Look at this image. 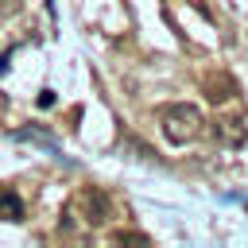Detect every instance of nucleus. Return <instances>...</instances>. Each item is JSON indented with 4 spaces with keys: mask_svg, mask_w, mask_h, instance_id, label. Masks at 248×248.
<instances>
[{
    "mask_svg": "<svg viewBox=\"0 0 248 248\" xmlns=\"http://www.w3.org/2000/svg\"><path fill=\"white\" fill-rule=\"evenodd\" d=\"M0 221H23V202L16 190H0Z\"/></svg>",
    "mask_w": 248,
    "mask_h": 248,
    "instance_id": "39448f33",
    "label": "nucleus"
},
{
    "mask_svg": "<svg viewBox=\"0 0 248 248\" xmlns=\"http://www.w3.org/2000/svg\"><path fill=\"white\" fill-rule=\"evenodd\" d=\"M4 105H8V97H4V93H0V112H4Z\"/></svg>",
    "mask_w": 248,
    "mask_h": 248,
    "instance_id": "9b49d317",
    "label": "nucleus"
},
{
    "mask_svg": "<svg viewBox=\"0 0 248 248\" xmlns=\"http://www.w3.org/2000/svg\"><path fill=\"white\" fill-rule=\"evenodd\" d=\"M112 240H116V244H151V236H147V232H124V229H120V232H112Z\"/></svg>",
    "mask_w": 248,
    "mask_h": 248,
    "instance_id": "0eeeda50",
    "label": "nucleus"
},
{
    "mask_svg": "<svg viewBox=\"0 0 248 248\" xmlns=\"http://www.w3.org/2000/svg\"><path fill=\"white\" fill-rule=\"evenodd\" d=\"M39 105L50 108V105H54V89H43V93H39Z\"/></svg>",
    "mask_w": 248,
    "mask_h": 248,
    "instance_id": "9d476101",
    "label": "nucleus"
},
{
    "mask_svg": "<svg viewBox=\"0 0 248 248\" xmlns=\"http://www.w3.org/2000/svg\"><path fill=\"white\" fill-rule=\"evenodd\" d=\"M240 89H236V81L229 78V74H217V78H205V97L213 101V105H221V101H232Z\"/></svg>",
    "mask_w": 248,
    "mask_h": 248,
    "instance_id": "20e7f679",
    "label": "nucleus"
},
{
    "mask_svg": "<svg viewBox=\"0 0 248 248\" xmlns=\"http://www.w3.org/2000/svg\"><path fill=\"white\" fill-rule=\"evenodd\" d=\"M159 124H163V136L170 143H186L202 132V108L198 105H186V101H174V105H163L159 108Z\"/></svg>",
    "mask_w": 248,
    "mask_h": 248,
    "instance_id": "f257e3e1",
    "label": "nucleus"
},
{
    "mask_svg": "<svg viewBox=\"0 0 248 248\" xmlns=\"http://www.w3.org/2000/svg\"><path fill=\"white\" fill-rule=\"evenodd\" d=\"M213 136H217V143H225V147H240V143L248 140V120H244V116H217Z\"/></svg>",
    "mask_w": 248,
    "mask_h": 248,
    "instance_id": "7ed1b4c3",
    "label": "nucleus"
},
{
    "mask_svg": "<svg viewBox=\"0 0 248 248\" xmlns=\"http://www.w3.org/2000/svg\"><path fill=\"white\" fill-rule=\"evenodd\" d=\"M16 140H35V143H43V147H50V151H54V140H50L46 132H35V128H19V132H16Z\"/></svg>",
    "mask_w": 248,
    "mask_h": 248,
    "instance_id": "423d86ee",
    "label": "nucleus"
},
{
    "mask_svg": "<svg viewBox=\"0 0 248 248\" xmlns=\"http://www.w3.org/2000/svg\"><path fill=\"white\" fill-rule=\"evenodd\" d=\"M190 4H194V8H198V12L205 16V19H209V23L217 19V16H213V8H209V0H190Z\"/></svg>",
    "mask_w": 248,
    "mask_h": 248,
    "instance_id": "1a4fd4ad",
    "label": "nucleus"
},
{
    "mask_svg": "<svg viewBox=\"0 0 248 248\" xmlns=\"http://www.w3.org/2000/svg\"><path fill=\"white\" fill-rule=\"evenodd\" d=\"M23 8V0H0V19H8V16H16Z\"/></svg>",
    "mask_w": 248,
    "mask_h": 248,
    "instance_id": "6e6552de",
    "label": "nucleus"
},
{
    "mask_svg": "<svg viewBox=\"0 0 248 248\" xmlns=\"http://www.w3.org/2000/svg\"><path fill=\"white\" fill-rule=\"evenodd\" d=\"M78 205L85 209V221L93 225V229H101L108 217H112V205H108V194L105 190H97V186H89V190H81L78 194Z\"/></svg>",
    "mask_w": 248,
    "mask_h": 248,
    "instance_id": "f03ea898",
    "label": "nucleus"
}]
</instances>
